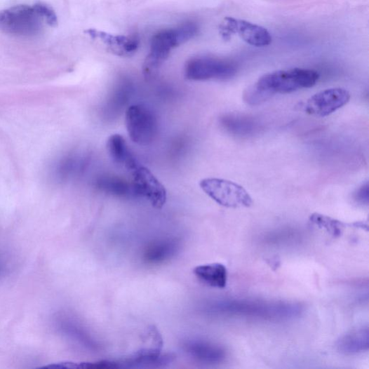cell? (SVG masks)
Masks as SVG:
<instances>
[{
  "label": "cell",
  "instance_id": "5bb4252c",
  "mask_svg": "<svg viewBox=\"0 0 369 369\" xmlns=\"http://www.w3.org/2000/svg\"><path fill=\"white\" fill-rule=\"evenodd\" d=\"M369 348L368 327L354 330L341 337L337 342V349L341 354L354 355L365 352Z\"/></svg>",
  "mask_w": 369,
  "mask_h": 369
},
{
  "label": "cell",
  "instance_id": "5b68a950",
  "mask_svg": "<svg viewBox=\"0 0 369 369\" xmlns=\"http://www.w3.org/2000/svg\"><path fill=\"white\" fill-rule=\"evenodd\" d=\"M202 191L218 204L227 208H248L253 205L249 193L239 184L216 177L201 180Z\"/></svg>",
  "mask_w": 369,
  "mask_h": 369
},
{
  "label": "cell",
  "instance_id": "277c9868",
  "mask_svg": "<svg viewBox=\"0 0 369 369\" xmlns=\"http://www.w3.org/2000/svg\"><path fill=\"white\" fill-rule=\"evenodd\" d=\"M43 21L34 6H16L0 12V31L15 36H33L42 30Z\"/></svg>",
  "mask_w": 369,
  "mask_h": 369
},
{
  "label": "cell",
  "instance_id": "7a4b0ae2",
  "mask_svg": "<svg viewBox=\"0 0 369 369\" xmlns=\"http://www.w3.org/2000/svg\"><path fill=\"white\" fill-rule=\"evenodd\" d=\"M208 311L229 317L287 321L299 317L302 308L300 304L295 303L226 299L208 305Z\"/></svg>",
  "mask_w": 369,
  "mask_h": 369
},
{
  "label": "cell",
  "instance_id": "8992f818",
  "mask_svg": "<svg viewBox=\"0 0 369 369\" xmlns=\"http://www.w3.org/2000/svg\"><path fill=\"white\" fill-rule=\"evenodd\" d=\"M126 126L129 137L141 146L150 145L157 133V120L144 104L130 105L126 112Z\"/></svg>",
  "mask_w": 369,
  "mask_h": 369
},
{
  "label": "cell",
  "instance_id": "9a60e30c",
  "mask_svg": "<svg viewBox=\"0 0 369 369\" xmlns=\"http://www.w3.org/2000/svg\"><path fill=\"white\" fill-rule=\"evenodd\" d=\"M196 277L210 287L223 289L227 286V269L222 263H209L196 267L194 270Z\"/></svg>",
  "mask_w": 369,
  "mask_h": 369
},
{
  "label": "cell",
  "instance_id": "30bf717a",
  "mask_svg": "<svg viewBox=\"0 0 369 369\" xmlns=\"http://www.w3.org/2000/svg\"><path fill=\"white\" fill-rule=\"evenodd\" d=\"M221 33L224 38L237 34L247 43L255 47L267 46L272 42V36L267 29L253 22L234 18L224 19L221 25Z\"/></svg>",
  "mask_w": 369,
  "mask_h": 369
},
{
  "label": "cell",
  "instance_id": "d6986e66",
  "mask_svg": "<svg viewBox=\"0 0 369 369\" xmlns=\"http://www.w3.org/2000/svg\"><path fill=\"white\" fill-rule=\"evenodd\" d=\"M222 123L230 133L243 134L251 130V125L248 120L236 116H225L222 120Z\"/></svg>",
  "mask_w": 369,
  "mask_h": 369
},
{
  "label": "cell",
  "instance_id": "4fadbf2b",
  "mask_svg": "<svg viewBox=\"0 0 369 369\" xmlns=\"http://www.w3.org/2000/svg\"><path fill=\"white\" fill-rule=\"evenodd\" d=\"M107 150L113 162L130 173L140 165L125 139L120 135H113L109 138Z\"/></svg>",
  "mask_w": 369,
  "mask_h": 369
},
{
  "label": "cell",
  "instance_id": "ac0fdd59",
  "mask_svg": "<svg viewBox=\"0 0 369 369\" xmlns=\"http://www.w3.org/2000/svg\"><path fill=\"white\" fill-rule=\"evenodd\" d=\"M309 220L314 224L326 229L333 236H340L344 229L347 227L344 223L318 213L311 215Z\"/></svg>",
  "mask_w": 369,
  "mask_h": 369
},
{
  "label": "cell",
  "instance_id": "6da1fadb",
  "mask_svg": "<svg viewBox=\"0 0 369 369\" xmlns=\"http://www.w3.org/2000/svg\"><path fill=\"white\" fill-rule=\"evenodd\" d=\"M320 75L313 69L293 68L263 75L244 93V100L250 105L267 101L276 94H288L314 87Z\"/></svg>",
  "mask_w": 369,
  "mask_h": 369
},
{
  "label": "cell",
  "instance_id": "7c38bea8",
  "mask_svg": "<svg viewBox=\"0 0 369 369\" xmlns=\"http://www.w3.org/2000/svg\"><path fill=\"white\" fill-rule=\"evenodd\" d=\"M184 348L192 357L203 363L218 364L224 361L227 356L223 347L206 340H189L184 344Z\"/></svg>",
  "mask_w": 369,
  "mask_h": 369
},
{
  "label": "cell",
  "instance_id": "8fae6325",
  "mask_svg": "<svg viewBox=\"0 0 369 369\" xmlns=\"http://www.w3.org/2000/svg\"><path fill=\"white\" fill-rule=\"evenodd\" d=\"M86 33L93 39L101 41L114 55L128 58L135 54L140 46L137 36L127 37L89 29Z\"/></svg>",
  "mask_w": 369,
  "mask_h": 369
},
{
  "label": "cell",
  "instance_id": "ba28073f",
  "mask_svg": "<svg viewBox=\"0 0 369 369\" xmlns=\"http://www.w3.org/2000/svg\"><path fill=\"white\" fill-rule=\"evenodd\" d=\"M133 187L136 197H141L155 208L161 209L167 201V192L159 180L140 164L133 171Z\"/></svg>",
  "mask_w": 369,
  "mask_h": 369
},
{
  "label": "cell",
  "instance_id": "e0dca14e",
  "mask_svg": "<svg viewBox=\"0 0 369 369\" xmlns=\"http://www.w3.org/2000/svg\"><path fill=\"white\" fill-rule=\"evenodd\" d=\"M175 241H163L151 245L145 254V260L150 263H160L171 258L177 252Z\"/></svg>",
  "mask_w": 369,
  "mask_h": 369
},
{
  "label": "cell",
  "instance_id": "44dd1931",
  "mask_svg": "<svg viewBox=\"0 0 369 369\" xmlns=\"http://www.w3.org/2000/svg\"><path fill=\"white\" fill-rule=\"evenodd\" d=\"M34 8L39 15L51 26H56L58 24V17L54 11L43 4H38Z\"/></svg>",
  "mask_w": 369,
  "mask_h": 369
},
{
  "label": "cell",
  "instance_id": "2e32d148",
  "mask_svg": "<svg viewBox=\"0 0 369 369\" xmlns=\"http://www.w3.org/2000/svg\"><path fill=\"white\" fill-rule=\"evenodd\" d=\"M96 187L99 190L116 197H136L133 184L116 176L107 175L98 178Z\"/></svg>",
  "mask_w": 369,
  "mask_h": 369
},
{
  "label": "cell",
  "instance_id": "ffe728a7",
  "mask_svg": "<svg viewBox=\"0 0 369 369\" xmlns=\"http://www.w3.org/2000/svg\"><path fill=\"white\" fill-rule=\"evenodd\" d=\"M129 93L130 86L126 83H122V85L116 89L109 100V105L110 110H112L114 108L113 110H119V112L123 109V105H125L128 98Z\"/></svg>",
  "mask_w": 369,
  "mask_h": 369
},
{
  "label": "cell",
  "instance_id": "7402d4cb",
  "mask_svg": "<svg viewBox=\"0 0 369 369\" xmlns=\"http://www.w3.org/2000/svg\"><path fill=\"white\" fill-rule=\"evenodd\" d=\"M368 184L366 182L365 184H363L358 190H357L354 196L355 200L362 205H368Z\"/></svg>",
  "mask_w": 369,
  "mask_h": 369
},
{
  "label": "cell",
  "instance_id": "9c48e42d",
  "mask_svg": "<svg viewBox=\"0 0 369 369\" xmlns=\"http://www.w3.org/2000/svg\"><path fill=\"white\" fill-rule=\"evenodd\" d=\"M351 99L344 88H330L314 94L304 105V112L316 117H326L344 107Z\"/></svg>",
  "mask_w": 369,
  "mask_h": 369
},
{
  "label": "cell",
  "instance_id": "3957f363",
  "mask_svg": "<svg viewBox=\"0 0 369 369\" xmlns=\"http://www.w3.org/2000/svg\"><path fill=\"white\" fill-rule=\"evenodd\" d=\"M199 28L194 22L183 23L175 28L162 30L154 35L149 54L144 65V73L152 76L169 58L171 51L181 44L194 38Z\"/></svg>",
  "mask_w": 369,
  "mask_h": 369
},
{
  "label": "cell",
  "instance_id": "52a82bcc",
  "mask_svg": "<svg viewBox=\"0 0 369 369\" xmlns=\"http://www.w3.org/2000/svg\"><path fill=\"white\" fill-rule=\"evenodd\" d=\"M236 66L229 60L213 58L190 60L184 67V76L192 81H225L236 73Z\"/></svg>",
  "mask_w": 369,
  "mask_h": 369
}]
</instances>
